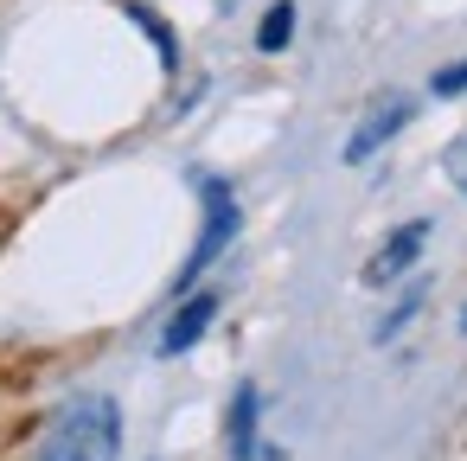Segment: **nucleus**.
I'll list each match as a JSON object with an SVG mask.
<instances>
[{
	"label": "nucleus",
	"instance_id": "1",
	"mask_svg": "<svg viewBox=\"0 0 467 461\" xmlns=\"http://www.w3.org/2000/svg\"><path fill=\"white\" fill-rule=\"evenodd\" d=\"M122 455V410L116 397H71L46 435L39 461H116Z\"/></svg>",
	"mask_w": 467,
	"mask_h": 461
},
{
	"label": "nucleus",
	"instance_id": "2",
	"mask_svg": "<svg viewBox=\"0 0 467 461\" xmlns=\"http://www.w3.org/2000/svg\"><path fill=\"white\" fill-rule=\"evenodd\" d=\"M199 199H205V225H199V244H192V257H186V269H180L173 295H192V288H199V276L231 250V237H237V225H244V205H237V193H231L224 180L199 173Z\"/></svg>",
	"mask_w": 467,
	"mask_h": 461
},
{
	"label": "nucleus",
	"instance_id": "3",
	"mask_svg": "<svg viewBox=\"0 0 467 461\" xmlns=\"http://www.w3.org/2000/svg\"><path fill=\"white\" fill-rule=\"evenodd\" d=\"M429 218H410V225H397L378 250H371V263H365V288H390V282H403L410 269H416V257L429 250Z\"/></svg>",
	"mask_w": 467,
	"mask_h": 461
},
{
	"label": "nucleus",
	"instance_id": "4",
	"mask_svg": "<svg viewBox=\"0 0 467 461\" xmlns=\"http://www.w3.org/2000/svg\"><path fill=\"white\" fill-rule=\"evenodd\" d=\"M403 129H410V97H384V103H371L365 122L346 135V167H365V161H371L378 148H390Z\"/></svg>",
	"mask_w": 467,
	"mask_h": 461
},
{
	"label": "nucleus",
	"instance_id": "5",
	"mask_svg": "<svg viewBox=\"0 0 467 461\" xmlns=\"http://www.w3.org/2000/svg\"><path fill=\"white\" fill-rule=\"evenodd\" d=\"M212 320H218V295H205V288H192V295H180V308H173V320L161 327V352L167 359H180V352H192L205 333H212Z\"/></svg>",
	"mask_w": 467,
	"mask_h": 461
},
{
	"label": "nucleus",
	"instance_id": "6",
	"mask_svg": "<svg viewBox=\"0 0 467 461\" xmlns=\"http://www.w3.org/2000/svg\"><path fill=\"white\" fill-rule=\"evenodd\" d=\"M256 384H237V397H231V423H224V435H231V461H250L256 455Z\"/></svg>",
	"mask_w": 467,
	"mask_h": 461
},
{
	"label": "nucleus",
	"instance_id": "7",
	"mask_svg": "<svg viewBox=\"0 0 467 461\" xmlns=\"http://www.w3.org/2000/svg\"><path fill=\"white\" fill-rule=\"evenodd\" d=\"M122 14H129V20H135V26L154 39V52H161V71H180V39H173V26H167V20L148 7V0H122Z\"/></svg>",
	"mask_w": 467,
	"mask_h": 461
},
{
	"label": "nucleus",
	"instance_id": "8",
	"mask_svg": "<svg viewBox=\"0 0 467 461\" xmlns=\"http://www.w3.org/2000/svg\"><path fill=\"white\" fill-rule=\"evenodd\" d=\"M288 39H295V0H275L256 26V52H288Z\"/></svg>",
	"mask_w": 467,
	"mask_h": 461
},
{
	"label": "nucleus",
	"instance_id": "9",
	"mask_svg": "<svg viewBox=\"0 0 467 461\" xmlns=\"http://www.w3.org/2000/svg\"><path fill=\"white\" fill-rule=\"evenodd\" d=\"M416 308H422V288H410V295H403V301H397V308H390V314L378 320V340H397V333H403V327L416 320Z\"/></svg>",
	"mask_w": 467,
	"mask_h": 461
},
{
	"label": "nucleus",
	"instance_id": "10",
	"mask_svg": "<svg viewBox=\"0 0 467 461\" xmlns=\"http://www.w3.org/2000/svg\"><path fill=\"white\" fill-rule=\"evenodd\" d=\"M429 97H467V58H454V65H441L435 78H429Z\"/></svg>",
	"mask_w": 467,
	"mask_h": 461
},
{
	"label": "nucleus",
	"instance_id": "11",
	"mask_svg": "<svg viewBox=\"0 0 467 461\" xmlns=\"http://www.w3.org/2000/svg\"><path fill=\"white\" fill-rule=\"evenodd\" d=\"M448 173H454V186L467 193V141H454V154H448Z\"/></svg>",
	"mask_w": 467,
	"mask_h": 461
},
{
	"label": "nucleus",
	"instance_id": "12",
	"mask_svg": "<svg viewBox=\"0 0 467 461\" xmlns=\"http://www.w3.org/2000/svg\"><path fill=\"white\" fill-rule=\"evenodd\" d=\"M454 327H461V333H467V301H461V320H454Z\"/></svg>",
	"mask_w": 467,
	"mask_h": 461
}]
</instances>
